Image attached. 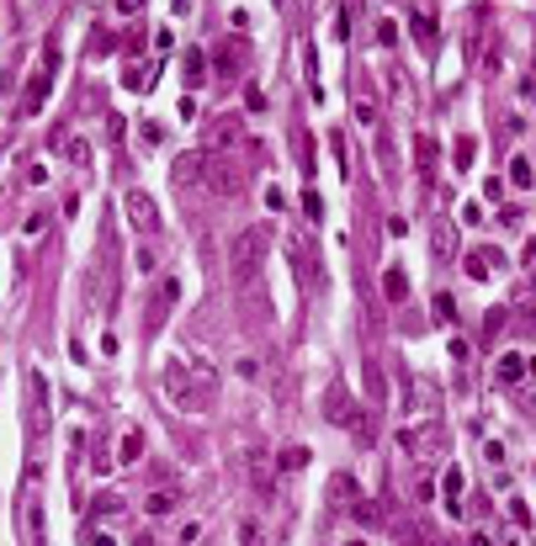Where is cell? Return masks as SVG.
I'll use <instances>...</instances> for the list:
<instances>
[{"mask_svg": "<svg viewBox=\"0 0 536 546\" xmlns=\"http://www.w3.org/2000/svg\"><path fill=\"white\" fill-rule=\"evenodd\" d=\"M382 292H388V302H404V297H409V276L398 271V265H393V271H382Z\"/></svg>", "mask_w": 536, "mask_h": 546, "instance_id": "9c48e42d", "label": "cell"}, {"mask_svg": "<svg viewBox=\"0 0 536 546\" xmlns=\"http://www.w3.org/2000/svg\"><path fill=\"white\" fill-rule=\"evenodd\" d=\"M351 520L372 531V525H382V510H377V504H367V499H356V504H351Z\"/></svg>", "mask_w": 536, "mask_h": 546, "instance_id": "7c38bea8", "label": "cell"}, {"mask_svg": "<svg viewBox=\"0 0 536 546\" xmlns=\"http://www.w3.org/2000/svg\"><path fill=\"white\" fill-rule=\"evenodd\" d=\"M414 159H419V170L430 175V170H436V143H430V138H419V143H414Z\"/></svg>", "mask_w": 536, "mask_h": 546, "instance_id": "2e32d148", "label": "cell"}, {"mask_svg": "<svg viewBox=\"0 0 536 546\" xmlns=\"http://www.w3.org/2000/svg\"><path fill=\"white\" fill-rule=\"evenodd\" d=\"M176 504H181V488H159V493L143 499V514H170Z\"/></svg>", "mask_w": 536, "mask_h": 546, "instance_id": "ba28073f", "label": "cell"}, {"mask_svg": "<svg viewBox=\"0 0 536 546\" xmlns=\"http://www.w3.org/2000/svg\"><path fill=\"white\" fill-rule=\"evenodd\" d=\"M525 377H536V361L525 356V350H504V356L494 361V382H499V387H521Z\"/></svg>", "mask_w": 536, "mask_h": 546, "instance_id": "7a4b0ae2", "label": "cell"}, {"mask_svg": "<svg viewBox=\"0 0 536 546\" xmlns=\"http://www.w3.org/2000/svg\"><path fill=\"white\" fill-rule=\"evenodd\" d=\"M117 11H122V16H133V11H143V0H117Z\"/></svg>", "mask_w": 536, "mask_h": 546, "instance_id": "4316f807", "label": "cell"}, {"mask_svg": "<svg viewBox=\"0 0 536 546\" xmlns=\"http://www.w3.org/2000/svg\"><path fill=\"white\" fill-rule=\"evenodd\" d=\"M499 329H504V313H489V324H483V340H494Z\"/></svg>", "mask_w": 536, "mask_h": 546, "instance_id": "d4e9b609", "label": "cell"}, {"mask_svg": "<svg viewBox=\"0 0 536 546\" xmlns=\"http://www.w3.org/2000/svg\"><path fill=\"white\" fill-rule=\"evenodd\" d=\"M244 101H250V112H266V91H261V85H250V91H244Z\"/></svg>", "mask_w": 536, "mask_h": 546, "instance_id": "603a6c76", "label": "cell"}, {"mask_svg": "<svg viewBox=\"0 0 536 546\" xmlns=\"http://www.w3.org/2000/svg\"><path fill=\"white\" fill-rule=\"evenodd\" d=\"M250 488L261 499H271V488H276V472H271V462H266V451H250Z\"/></svg>", "mask_w": 536, "mask_h": 546, "instance_id": "277c9868", "label": "cell"}, {"mask_svg": "<svg viewBox=\"0 0 536 546\" xmlns=\"http://www.w3.org/2000/svg\"><path fill=\"white\" fill-rule=\"evenodd\" d=\"M510 180H515V186H521V191H531L536 170H531V159H525V154H515V159H510Z\"/></svg>", "mask_w": 536, "mask_h": 546, "instance_id": "8fae6325", "label": "cell"}, {"mask_svg": "<svg viewBox=\"0 0 536 546\" xmlns=\"http://www.w3.org/2000/svg\"><path fill=\"white\" fill-rule=\"evenodd\" d=\"M367 398H372V404H382V371H377V366H367Z\"/></svg>", "mask_w": 536, "mask_h": 546, "instance_id": "d6986e66", "label": "cell"}, {"mask_svg": "<svg viewBox=\"0 0 536 546\" xmlns=\"http://www.w3.org/2000/svg\"><path fill=\"white\" fill-rule=\"evenodd\" d=\"M329 488H334V504H346V510H351V504H356V499H361V488H356V483H351V477H346V472L334 477V483H329Z\"/></svg>", "mask_w": 536, "mask_h": 546, "instance_id": "4fadbf2b", "label": "cell"}, {"mask_svg": "<svg viewBox=\"0 0 536 546\" xmlns=\"http://www.w3.org/2000/svg\"><path fill=\"white\" fill-rule=\"evenodd\" d=\"M176 180H181V186H202V180H207V159L202 154H186L176 165Z\"/></svg>", "mask_w": 536, "mask_h": 546, "instance_id": "52a82bcc", "label": "cell"}, {"mask_svg": "<svg viewBox=\"0 0 536 546\" xmlns=\"http://www.w3.org/2000/svg\"><path fill=\"white\" fill-rule=\"evenodd\" d=\"M282 467H287V472H298V467H308V451H282Z\"/></svg>", "mask_w": 536, "mask_h": 546, "instance_id": "44dd1931", "label": "cell"}, {"mask_svg": "<svg viewBox=\"0 0 536 546\" xmlns=\"http://www.w3.org/2000/svg\"><path fill=\"white\" fill-rule=\"evenodd\" d=\"M181 64H186V85L202 80V48H186V59H181Z\"/></svg>", "mask_w": 536, "mask_h": 546, "instance_id": "5bb4252c", "label": "cell"}, {"mask_svg": "<svg viewBox=\"0 0 536 546\" xmlns=\"http://www.w3.org/2000/svg\"><path fill=\"white\" fill-rule=\"evenodd\" d=\"M261 255H266V228H239L228 239V271H234L239 292H250L255 276H261Z\"/></svg>", "mask_w": 536, "mask_h": 546, "instance_id": "6da1fadb", "label": "cell"}, {"mask_svg": "<svg viewBox=\"0 0 536 546\" xmlns=\"http://www.w3.org/2000/svg\"><path fill=\"white\" fill-rule=\"evenodd\" d=\"M452 313H457V302H452L446 292H436V319H441V324H452Z\"/></svg>", "mask_w": 536, "mask_h": 546, "instance_id": "ffe728a7", "label": "cell"}, {"mask_svg": "<svg viewBox=\"0 0 536 546\" xmlns=\"http://www.w3.org/2000/svg\"><path fill=\"white\" fill-rule=\"evenodd\" d=\"M70 165H80V170L91 165V149H85V143H70Z\"/></svg>", "mask_w": 536, "mask_h": 546, "instance_id": "7402d4cb", "label": "cell"}, {"mask_svg": "<svg viewBox=\"0 0 536 546\" xmlns=\"http://www.w3.org/2000/svg\"><path fill=\"white\" fill-rule=\"evenodd\" d=\"M467 165H473V143L462 138V143H457V170H467Z\"/></svg>", "mask_w": 536, "mask_h": 546, "instance_id": "cb8c5ba5", "label": "cell"}, {"mask_svg": "<svg viewBox=\"0 0 536 546\" xmlns=\"http://www.w3.org/2000/svg\"><path fill=\"white\" fill-rule=\"evenodd\" d=\"M510 520H515V525H531V510H525V504L515 499V504H510Z\"/></svg>", "mask_w": 536, "mask_h": 546, "instance_id": "484cf974", "label": "cell"}, {"mask_svg": "<svg viewBox=\"0 0 536 546\" xmlns=\"http://www.w3.org/2000/svg\"><path fill=\"white\" fill-rule=\"evenodd\" d=\"M128 218L143 228V234H149V228H155V202H149L143 191H128Z\"/></svg>", "mask_w": 536, "mask_h": 546, "instance_id": "5b68a950", "label": "cell"}, {"mask_svg": "<svg viewBox=\"0 0 536 546\" xmlns=\"http://www.w3.org/2000/svg\"><path fill=\"white\" fill-rule=\"evenodd\" d=\"M398 446H404L409 456H430L436 446H441V419H425V425L398 430Z\"/></svg>", "mask_w": 536, "mask_h": 546, "instance_id": "3957f363", "label": "cell"}, {"mask_svg": "<svg viewBox=\"0 0 536 546\" xmlns=\"http://www.w3.org/2000/svg\"><path fill=\"white\" fill-rule=\"evenodd\" d=\"M138 456H143V435L133 430V435L122 440V462H138Z\"/></svg>", "mask_w": 536, "mask_h": 546, "instance_id": "e0dca14e", "label": "cell"}, {"mask_svg": "<svg viewBox=\"0 0 536 546\" xmlns=\"http://www.w3.org/2000/svg\"><path fill=\"white\" fill-rule=\"evenodd\" d=\"M531 69H536V48H531Z\"/></svg>", "mask_w": 536, "mask_h": 546, "instance_id": "83f0119b", "label": "cell"}, {"mask_svg": "<svg viewBox=\"0 0 536 546\" xmlns=\"http://www.w3.org/2000/svg\"><path fill=\"white\" fill-rule=\"evenodd\" d=\"M499 265H504V255L494 250V244H489V250H473V255H467V271H473L478 281H483L489 271H499Z\"/></svg>", "mask_w": 536, "mask_h": 546, "instance_id": "8992f818", "label": "cell"}, {"mask_svg": "<svg viewBox=\"0 0 536 546\" xmlns=\"http://www.w3.org/2000/svg\"><path fill=\"white\" fill-rule=\"evenodd\" d=\"M446 499H452V510L462 504V467H446Z\"/></svg>", "mask_w": 536, "mask_h": 546, "instance_id": "9a60e30c", "label": "cell"}, {"mask_svg": "<svg viewBox=\"0 0 536 546\" xmlns=\"http://www.w3.org/2000/svg\"><path fill=\"white\" fill-rule=\"evenodd\" d=\"M351 435H356L361 446H367V440L377 435V430H372V419H367V414H356V419H351Z\"/></svg>", "mask_w": 536, "mask_h": 546, "instance_id": "ac0fdd59", "label": "cell"}, {"mask_svg": "<svg viewBox=\"0 0 536 546\" xmlns=\"http://www.w3.org/2000/svg\"><path fill=\"white\" fill-rule=\"evenodd\" d=\"M186 371H191V382H197V387H202L207 398H213V392H218V371L207 366V361H186Z\"/></svg>", "mask_w": 536, "mask_h": 546, "instance_id": "30bf717a", "label": "cell"}]
</instances>
